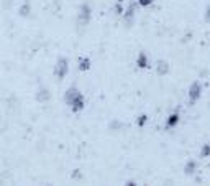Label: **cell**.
<instances>
[{"instance_id": "obj_13", "label": "cell", "mask_w": 210, "mask_h": 186, "mask_svg": "<svg viewBox=\"0 0 210 186\" xmlns=\"http://www.w3.org/2000/svg\"><path fill=\"white\" fill-rule=\"evenodd\" d=\"M207 18H210V7H208V10H207Z\"/></svg>"}, {"instance_id": "obj_7", "label": "cell", "mask_w": 210, "mask_h": 186, "mask_svg": "<svg viewBox=\"0 0 210 186\" xmlns=\"http://www.w3.org/2000/svg\"><path fill=\"white\" fill-rule=\"evenodd\" d=\"M138 68H146V56L143 53H141L140 58H138Z\"/></svg>"}, {"instance_id": "obj_10", "label": "cell", "mask_w": 210, "mask_h": 186, "mask_svg": "<svg viewBox=\"0 0 210 186\" xmlns=\"http://www.w3.org/2000/svg\"><path fill=\"white\" fill-rule=\"evenodd\" d=\"M210 153V145H205V148L202 150V156H205V155H208Z\"/></svg>"}, {"instance_id": "obj_6", "label": "cell", "mask_w": 210, "mask_h": 186, "mask_svg": "<svg viewBox=\"0 0 210 186\" xmlns=\"http://www.w3.org/2000/svg\"><path fill=\"white\" fill-rule=\"evenodd\" d=\"M168 71H169V68H168L166 61H159V63H158V72H159V74H166Z\"/></svg>"}, {"instance_id": "obj_5", "label": "cell", "mask_w": 210, "mask_h": 186, "mask_svg": "<svg viewBox=\"0 0 210 186\" xmlns=\"http://www.w3.org/2000/svg\"><path fill=\"white\" fill-rule=\"evenodd\" d=\"M77 94H79V92L76 91V89H69V91L66 92V102H67V104H71L72 100L76 99V96H77Z\"/></svg>"}, {"instance_id": "obj_2", "label": "cell", "mask_w": 210, "mask_h": 186, "mask_svg": "<svg viewBox=\"0 0 210 186\" xmlns=\"http://www.w3.org/2000/svg\"><path fill=\"white\" fill-rule=\"evenodd\" d=\"M200 84L199 82H194L191 86V91H189V97H191V102H195L197 97L200 96Z\"/></svg>"}, {"instance_id": "obj_9", "label": "cell", "mask_w": 210, "mask_h": 186, "mask_svg": "<svg viewBox=\"0 0 210 186\" xmlns=\"http://www.w3.org/2000/svg\"><path fill=\"white\" fill-rule=\"evenodd\" d=\"M177 122V115L174 114V115H171L169 117V120H168V127H171V125H174Z\"/></svg>"}, {"instance_id": "obj_1", "label": "cell", "mask_w": 210, "mask_h": 186, "mask_svg": "<svg viewBox=\"0 0 210 186\" xmlns=\"http://www.w3.org/2000/svg\"><path fill=\"white\" fill-rule=\"evenodd\" d=\"M66 72H67V59L61 58L58 61V66H56V76H58L59 79H63L64 76H66Z\"/></svg>"}, {"instance_id": "obj_11", "label": "cell", "mask_w": 210, "mask_h": 186, "mask_svg": "<svg viewBox=\"0 0 210 186\" xmlns=\"http://www.w3.org/2000/svg\"><path fill=\"white\" fill-rule=\"evenodd\" d=\"M194 165H195V163H194V161H192V163H189V165H187V173H192V170H194Z\"/></svg>"}, {"instance_id": "obj_3", "label": "cell", "mask_w": 210, "mask_h": 186, "mask_svg": "<svg viewBox=\"0 0 210 186\" xmlns=\"http://www.w3.org/2000/svg\"><path fill=\"white\" fill-rule=\"evenodd\" d=\"M89 17H90V9H89L87 5H82V9H80V13H79V22L84 25V23L89 22Z\"/></svg>"}, {"instance_id": "obj_4", "label": "cell", "mask_w": 210, "mask_h": 186, "mask_svg": "<svg viewBox=\"0 0 210 186\" xmlns=\"http://www.w3.org/2000/svg\"><path fill=\"white\" fill-rule=\"evenodd\" d=\"M71 106H72V111H80V109H82V106H84L82 96H80V94H77V96H76V99L71 102Z\"/></svg>"}, {"instance_id": "obj_8", "label": "cell", "mask_w": 210, "mask_h": 186, "mask_svg": "<svg viewBox=\"0 0 210 186\" xmlns=\"http://www.w3.org/2000/svg\"><path fill=\"white\" fill-rule=\"evenodd\" d=\"M89 64H90V63H89V59L87 58H82V59H80V69H82V71H87L89 69Z\"/></svg>"}, {"instance_id": "obj_12", "label": "cell", "mask_w": 210, "mask_h": 186, "mask_svg": "<svg viewBox=\"0 0 210 186\" xmlns=\"http://www.w3.org/2000/svg\"><path fill=\"white\" fill-rule=\"evenodd\" d=\"M148 3H151V0H141V5H148Z\"/></svg>"}]
</instances>
